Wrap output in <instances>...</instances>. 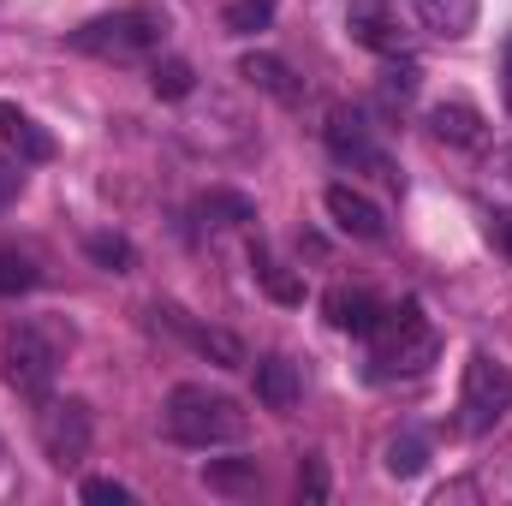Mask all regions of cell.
<instances>
[{
  "mask_svg": "<svg viewBox=\"0 0 512 506\" xmlns=\"http://www.w3.org/2000/svg\"><path fill=\"white\" fill-rule=\"evenodd\" d=\"M167 435L179 447H233L251 435V411L233 399V393H215L203 381H185L167 393V411H161Z\"/></svg>",
  "mask_w": 512,
  "mask_h": 506,
  "instance_id": "7a4b0ae2",
  "label": "cell"
},
{
  "mask_svg": "<svg viewBox=\"0 0 512 506\" xmlns=\"http://www.w3.org/2000/svg\"><path fill=\"white\" fill-rule=\"evenodd\" d=\"M256 399L268 411H292L298 405V364L292 358H262L256 364Z\"/></svg>",
  "mask_w": 512,
  "mask_h": 506,
  "instance_id": "5bb4252c",
  "label": "cell"
},
{
  "mask_svg": "<svg viewBox=\"0 0 512 506\" xmlns=\"http://www.w3.org/2000/svg\"><path fill=\"white\" fill-rule=\"evenodd\" d=\"M0 143L12 149L18 167H24V161H54V137L36 126L18 102H0Z\"/></svg>",
  "mask_w": 512,
  "mask_h": 506,
  "instance_id": "8fae6325",
  "label": "cell"
},
{
  "mask_svg": "<svg viewBox=\"0 0 512 506\" xmlns=\"http://www.w3.org/2000/svg\"><path fill=\"white\" fill-rule=\"evenodd\" d=\"M429 131H435L441 143H477V137H483V114H477L471 102H435V108H429Z\"/></svg>",
  "mask_w": 512,
  "mask_h": 506,
  "instance_id": "9a60e30c",
  "label": "cell"
},
{
  "mask_svg": "<svg viewBox=\"0 0 512 506\" xmlns=\"http://www.w3.org/2000/svg\"><path fill=\"white\" fill-rule=\"evenodd\" d=\"M161 316H167V322H173V328H179V334H185V340H191V346L209 358V364H221V370H245V364H251L239 334H227V328H209V322H191V316H185V310H173V304H167Z\"/></svg>",
  "mask_w": 512,
  "mask_h": 506,
  "instance_id": "30bf717a",
  "label": "cell"
},
{
  "mask_svg": "<svg viewBox=\"0 0 512 506\" xmlns=\"http://www.w3.org/2000/svg\"><path fill=\"white\" fill-rule=\"evenodd\" d=\"M268 18H274V0H233V6H227V30H233V36L268 30Z\"/></svg>",
  "mask_w": 512,
  "mask_h": 506,
  "instance_id": "603a6c76",
  "label": "cell"
},
{
  "mask_svg": "<svg viewBox=\"0 0 512 506\" xmlns=\"http://www.w3.org/2000/svg\"><path fill=\"white\" fill-rule=\"evenodd\" d=\"M251 268H256V286H262L274 304H304V280H298L292 268H280V262L262 251V245L251 251Z\"/></svg>",
  "mask_w": 512,
  "mask_h": 506,
  "instance_id": "e0dca14e",
  "label": "cell"
},
{
  "mask_svg": "<svg viewBox=\"0 0 512 506\" xmlns=\"http://www.w3.org/2000/svg\"><path fill=\"white\" fill-rule=\"evenodd\" d=\"M197 215L215 221V227H245V221H256V203L245 197V191H203Z\"/></svg>",
  "mask_w": 512,
  "mask_h": 506,
  "instance_id": "ffe728a7",
  "label": "cell"
},
{
  "mask_svg": "<svg viewBox=\"0 0 512 506\" xmlns=\"http://www.w3.org/2000/svg\"><path fill=\"white\" fill-rule=\"evenodd\" d=\"M328 149H334V161L364 167V173H376V179H387V185H399L393 161L376 149V137H370V126H364L358 108H334V114H328Z\"/></svg>",
  "mask_w": 512,
  "mask_h": 506,
  "instance_id": "ba28073f",
  "label": "cell"
},
{
  "mask_svg": "<svg viewBox=\"0 0 512 506\" xmlns=\"http://www.w3.org/2000/svg\"><path fill=\"white\" fill-rule=\"evenodd\" d=\"M90 435H96V417L84 399H42V417H36V441L48 453V465L60 471H78L90 459Z\"/></svg>",
  "mask_w": 512,
  "mask_h": 506,
  "instance_id": "8992f818",
  "label": "cell"
},
{
  "mask_svg": "<svg viewBox=\"0 0 512 506\" xmlns=\"http://www.w3.org/2000/svg\"><path fill=\"white\" fill-rule=\"evenodd\" d=\"M239 78H245L251 90H262V96H274V102H286V108H292V102L304 96V84H298V72H292V66L280 60V54H245V60H239Z\"/></svg>",
  "mask_w": 512,
  "mask_h": 506,
  "instance_id": "7c38bea8",
  "label": "cell"
},
{
  "mask_svg": "<svg viewBox=\"0 0 512 506\" xmlns=\"http://www.w3.org/2000/svg\"><path fill=\"white\" fill-rule=\"evenodd\" d=\"M382 465H387V477H417V471L429 465V441H423L417 429H399L382 447Z\"/></svg>",
  "mask_w": 512,
  "mask_h": 506,
  "instance_id": "d6986e66",
  "label": "cell"
},
{
  "mask_svg": "<svg viewBox=\"0 0 512 506\" xmlns=\"http://www.w3.org/2000/svg\"><path fill=\"white\" fill-rule=\"evenodd\" d=\"M30 286H36V262L18 251H0V298H18Z\"/></svg>",
  "mask_w": 512,
  "mask_h": 506,
  "instance_id": "cb8c5ba5",
  "label": "cell"
},
{
  "mask_svg": "<svg viewBox=\"0 0 512 506\" xmlns=\"http://www.w3.org/2000/svg\"><path fill=\"white\" fill-rule=\"evenodd\" d=\"M376 376H417V370H429L435 364V328H429V316L417 310V298H405V304H387L382 322H376Z\"/></svg>",
  "mask_w": 512,
  "mask_h": 506,
  "instance_id": "3957f363",
  "label": "cell"
},
{
  "mask_svg": "<svg viewBox=\"0 0 512 506\" xmlns=\"http://www.w3.org/2000/svg\"><path fill=\"white\" fill-rule=\"evenodd\" d=\"M489 233H495V245L512 256V215H495V227H489Z\"/></svg>",
  "mask_w": 512,
  "mask_h": 506,
  "instance_id": "4dcf8cb0",
  "label": "cell"
},
{
  "mask_svg": "<svg viewBox=\"0 0 512 506\" xmlns=\"http://www.w3.org/2000/svg\"><path fill=\"white\" fill-rule=\"evenodd\" d=\"M149 90H155L161 102H185V96L197 90V72H191L185 60H155V66H149Z\"/></svg>",
  "mask_w": 512,
  "mask_h": 506,
  "instance_id": "44dd1931",
  "label": "cell"
},
{
  "mask_svg": "<svg viewBox=\"0 0 512 506\" xmlns=\"http://www.w3.org/2000/svg\"><path fill=\"white\" fill-rule=\"evenodd\" d=\"M203 483H209V495H227V501H239V495H256V459H209L203 465Z\"/></svg>",
  "mask_w": 512,
  "mask_h": 506,
  "instance_id": "2e32d148",
  "label": "cell"
},
{
  "mask_svg": "<svg viewBox=\"0 0 512 506\" xmlns=\"http://www.w3.org/2000/svg\"><path fill=\"white\" fill-rule=\"evenodd\" d=\"M18 185H24V173H18L12 161H0V203H6V197H18Z\"/></svg>",
  "mask_w": 512,
  "mask_h": 506,
  "instance_id": "83f0119b",
  "label": "cell"
},
{
  "mask_svg": "<svg viewBox=\"0 0 512 506\" xmlns=\"http://www.w3.org/2000/svg\"><path fill=\"white\" fill-rule=\"evenodd\" d=\"M60 358H66V340L48 322H18L6 334V381L24 399H48V387L60 376Z\"/></svg>",
  "mask_w": 512,
  "mask_h": 506,
  "instance_id": "277c9868",
  "label": "cell"
},
{
  "mask_svg": "<svg viewBox=\"0 0 512 506\" xmlns=\"http://www.w3.org/2000/svg\"><path fill=\"white\" fill-rule=\"evenodd\" d=\"M298 495L310 506L328 501V465H322V459H304V465H298Z\"/></svg>",
  "mask_w": 512,
  "mask_h": 506,
  "instance_id": "484cf974",
  "label": "cell"
},
{
  "mask_svg": "<svg viewBox=\"0 0 512 506\" xmlns=\"http://www.w3.org/2000/svg\"><path fill=\"white\" fill-rule=\"evenodd\" d=\"M84 501L90 506H126L131 489L126 483H114V477H90V483H84Z\"/></svg>",
  "mask_w": 512,
  "mask_h": 506,
  "instance_id": "4316f807",
  "label": "cell"
},
{
  "mask_svg": "<svg viewBox=\"0 0 512 506\" xmlns=\"http://www.w3.org/2000/svg\"><path fill=\"white\" fill-rule=\"evenodd\" d=\"M167 30H173V12H167L161 0H126V6H114V12L84 18V24L72 30V48L90 54V60H120V66H126V60L155 54Z\"/></svg>",
  "mask_w": 512,
  "mask_h": 506,
  "instance_id": "6da1fadb",
  "label": "cell"
},
{
  "mask_svg": "<svg viewBox=\"0 0 512 506\" xmlns=\"http://www.w3.org/2000/svg\"><path fill=\"white\" fill-rule=\"evenodd\" d=\"M417 18L435 36H465L477 24V0H417Z\"/></svg>",
  "mask_w": 512,
  "mask_h": 506,
  "instance_id": "ac0fdd59",
  "label": "cell"
},
{
  "mask_svg": "<svg viewBox=\"0 0 512 506\" xmlns=\"http://www.w3.org/2000/svg\"><path fill=\"white\" fill-rule=\"evenodd\" d=\"M322 310H328V322H334L340 334H358V340H370L387 304H376L370 292H346V286H340V292H328V304H322Z\"/></svg>",
  "mask_w": 512,
  "mask_h": 506,
  "instance_id": "4fadbf2b",
  "label": "cell"
},
{
  "mask_svg": "<svg viewBox=\"0 0 512 506\" xmlns=\"http://www.w3.org/2000/svg\"><path fill=\"white\" fill-rule=\"evenodd\" d=\"M84 251H90L96 268H108V274H131V262H137V251H131L126 233H90Z\"/></svg>",
  "mask_w": 512,
  "mask_h": 506,
  "instance_id": "7402d4cb",
  "label": "cell"
},
{
  "mask_svg": "<svg viewBox=\"0 0 512 506\" xmlns=\"http://www.w3.org/2000/svg\"><path fill=\"white\" fill-rule=\"evenodd\" d=\"M489 173H495V185H512V143H507V149H495Z\"/></svg>",
  "mask_w": 512,
  "mask_h": 506,
  "instance_id": "f1b7e54d",
  "label": "cell"
},
{
  "mask_svg": "<svg viewBox=\"0 0 512 506\" xmlns=\"http://www.w3.org/2000/svg\"><path fill=\"white\" fill-rule=\"evenodd\" d=\"M417 78H423V72H417L411 60L387 66V72H382V102H387V108H405V102L417 96Z\"/></svg>",
  "mask_w": 512,
  "mask_h": 506,
  "instance_id": "d4e9b609",
  "label": "cell"
},
{
  "mask_svg": "<svg viewBox=\"0 0 512 506\" xmlns=\"http://www.w3.org/2000/svg\"><path fill=\"white\" fill-rule=\"evenodd\" d=\"M346 30H352L358 48H370V54H382V60L411 54V30H405V18H399L393 0H352V6H346Z\"/></svg>",
  "mask_w": 512,
  "mask_h": 506,
  "instance_id": "52a82bcc",
  "label": "cell"
},
{
  "mask_svg": "<svg viewBox=\"0 0 512 506\" xmlns=\"http://www.w3.org/2000/svg\"><path fill=\"white\" fill-rule=\"evenodd\" d=\"M507 411H512V370L495 364L489 352H471V364H465V393H459V429H465V435H483V429H495Z\"/></svg>",
  "mask_w": 512,
  "mask_h": 506,
  "instance_id": "5b68a950",
  "label": "cell"
},
{
  "mask_svg": "<svg viewBox=\"0 0 512 506\" xmlns=\"http://www.w3.org/2000/svg\"><path fill=\"white\" fill-rule=\"evenodd\" d=\"M322 209H328V221H334L340 233H352V239H382L387 233L382 209H376L364 191H352V185H328V191H322Z\"/></svg>",
  "mask_w": 512,
  "mask_h": 506,
  "instance_id": "9c48e42d",
  "label": "cell"
},
{
  "mask_svg": "<svg viewBox=\"0 0 512 506\" xmlns=\"http://www.w3.org/2000/svg\"><path fill=\"white\" fill-rule=\"evenodd\" d=\"M501 102H507V114H512V42H507V54H501Z\"/></svg>",
  "mask_w": 512,
  "mask_h": 506,
  "instance_id": "f546056e",
  "label": "cell"
}]
</instances>
